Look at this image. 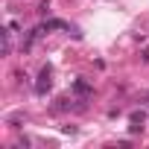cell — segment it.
I'll list each match as a JSON object with an SVG mask.
<instances>
[{
	"mask_svg": "<svg viewBox=\"0 0 149 149\" xmlns=\"http://www.w3.org/2000/svg\"><path fill=\"white\" fill-rule=\"evenodd\" d=\"M73 91H76L79 97H88L94 88H91V82H85V79H76V82H73Z\"/></svg>",
	"mask_w": 149,
	"mask_h": 149,
	"instance_id": "2",
	"label": "cell"
},
{
	"mask_svg": "<svg viewBox=\"0 0 149 149\" xmlns=\"http://www.w3.org/2000/svg\"><path fill=\"white\" fill-rule=\"evenodd\" d=\"M50 76H53V67H50V64H44V67H41V73H38V82H35V94H38V97H44V94L53 88V79H50Z\"/></svg>",
	"mask_w": 149,
	"mask_h": 149,
	"instance_id": "1",
	"label": "cell"
},
{
	"mask_svg": "<svg viewBox=\"0 0 149 149\" xmlns=\"http://www.w3.org/2000/svg\"><path fill=\"white\" fill-rule=\"evenodd\" d=\"M47 9H50V3H47V0H41V3H38V15H47Z\"/></svg>",
	"mask_w": 149,
	"mask_h": 149,
	"instance_id": "4",
	"label": "cell"
},
{
	"mask_svg": "<svg viewBox=\"0 0 149 149\" xmlns=\"http://www.w3.org/2000/svg\"><path fill=\"white\" fill-rule=\"evenodd\" d=\"M143 117H146L143 111H132V123H143Z\"/></svg>",
	"mask_w": 149,
	"mask_h": 149,
	"instance_id": "3",
	"label": "cell"
},
{
	"mask_svg": "<svg viewBox=\"0 0 149 149\" xmlns=\"http://www.w3.org/2000/svg\"><path fill=\"white\" fill-rule=\"evenodd\" d=\"M140 58H143V61H149V50H143V53H140Z\"/></svg>",
	"mask_w": 149,
	"mask_h": 149,
	"instance_id": "5",
	"label": "cell"
}]
</instances>
